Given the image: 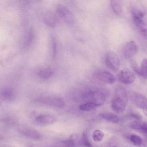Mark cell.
<instances>
[{
	"label": "cell",
	"instance_id": "cell-1",
	"mask_svg": "<svg viewBox=\"0 0 147 147\" xmlns=\"http://www.w3.org/2000/svg\"><path fill=\"white\" fill-rule=\"evenodd\" d=\"M128 95L124 88L118 86L111 101V107L115 112L120 113L124 111L127 104Z\"/></svg>",
	"mask_w": 147,
	"mask_h": 147
},
{
	"label": "cell",
	"instance_id": "cell-2",
	"mask_svg": "<svg viewBox=\"0 0 147 147\" xmlns=\"http://www.w3.org/2000/svg\"><path fill=\"white\" fill-rule=\"evenodd\" d=\"M107 97L106 92L102 90H93L88 92L83 96L84 103L91 104L96 107H100L105 102Z\"/></svg>",
	"mask_w": 147,
	"mask_h": 147
},
{
	"label": "cell",
	"instance_id": "cell-3",
	"mask_svg": "<svg viewBox=\"0 0 147 147\" xmlns=\"http://www.w3.org/2000/svg\"><path fill=\"white\" fill-rule=\"evenodd\" d=\"M35 101L58 108H62L65 105L64 101L61 98L55 96H41L36 99Z\"/></svg>",
	"mask_w": 147,
	"mask_h": 147
},
{
	"label": "cell",
	"instance_id": "cell-4",
	"mask_svg": "<svg viewBox=\"0 0 147 147\" xmlns=\"http://www.w3.org/2000/svg\"><path fill=\"white\" fill-rule=\"evenodd\" d=\"M56 10L58 15L65 23L69 25L74 23V16L67 7L63 5L59 4L57 7Z\"/></svg>",
	"mask_w": 147,
	"mask_h": 147
},
{
	"label": "cell",
	"instance_id": "cell-5",
	"mask_svg": "<svg viewBox=\"0 0 147 147\" xmlns=\"http://www.w3.org/2000/svg\"><path fill=\"white\" fill-rule=\"evenodd\" d=\"M105 63L107 66L113 71L118 70L120 67V62L117 55L113 51H110L106 54Z\"/></svg>",
	"mask_w": 147,
	"mask_h": 147
},
{
	"label": "cell",
	"instance_id": "cell-6",
	"mask_svg": "<svg viewBox=\"0 0 147 147\" xmlns=\"http://www.w3.org/2000/svg\"><path fill=\"white\" fill-rule=\"evenodd\" d=\"M130 98L133 103L137 107L147 109V98L144 95L136 92L131 93Z\"/></svg>",
	"mask_w": 147,
	"mask_h": 147
},
{
	"label": "cell",
	"instance_id": "cell-7",
	"mask_svg": "<svg viewBox=\"0 0 147 147\" xmlns=\"http://www.w3.org/2000/svg\"><path fill=\"white\" fill-rule=\"evenodd\" d=\"M18 130L22 135L32 139L38 140L41 137V134L38 131L31 127L21 126L18 128Z\"/></svg>",
	"mask_w": 147,
	"mask_h": 147
},
{
	"label": "cell",
	"instance_id": "cell-8",
	"mask_svg": "<svg viewBox=\"0 0 147 147\" xmlns=\"http://www.w3.org/2000/svg\"><path fill=\"white\" fill-rule=\"evenodd\" d=\"M119 79L122 83L129 84L135 80V77L134 73L130 69L125 68L123 69L120 72Z\"/></svg>",
	"mask_w": 147,
	"mask_h": 147
},
{
	"label": "cell",
	"instance_id": "cell-9",
	"mask_svg": "<svg viewBox=\"0 0 147 147\" xmlns=\"http://www.w3.org/2000/svg\"><path fill=\"white\" fill-rule=\"evenodd\" d=\"M138 47L136 43L133 40L127 42L124 48L123 53L125 57L129 58L134 56L138 51Z\"/></svg>",
	"mask_w": 147,
	"mask_h": 147
},
{
	"label": "cell",
	"instance_id": "cell-10",
	"mask_svg": "<svg viewBox=\"0 0 147 147\" xmlns=\"http://www.w3.org/2000/svg\"><path fill=\"white\" fill-rule=\"evenodd\" d=\"M95 75L99 80L106 83L112 84L115 81V78L113 74L105 70L98 71L96 72Z\"/></svg>",
	"mask_w": 147,
	"mask_h": 147
},
{
	"label": "cell",
	"instance_id": "cell-11",
	"mask_svg": "<svg viewBox=\"0 0 147 147\" xmlns=\"http://www.w3.org/2000/svg\"><path fill=\"white\" fill-rule=\"evenodd\" d=\"M134 24L142 36L147 39V24L142 18H132Z\"/></svg>",
	"mask_w": 147,
	"mask_h": 147
},
{
	"label": "cell",
	"instance_id": "cell-12",
	"mask_svg": "<svg viewBox=\"0 0 147 147\" xmlns=\"http://www.w3.org/2000/svg\"><path fill=\"white\" fill-rule=\"evenodd\" d=\"M35 121L39 124L48 125L53 123L55 121V118L53 116L51 115L41 114L36 117Z\"/></svg>",
	"mask_w": 147,
	"mask_h": 147
},
{
	"label": "cell",
	"instance_id": "cell-13",
	"mask_svg": "<svg viewBox=\"0 0 147 147\" xmlns=\"http://www.w3.org/2000/svg\"><path fill=\"white\" fill-rule=\"evenodd\" d=\"M1 95L3 99L7 101H11L15 97V94L13 89L9 86L5 87L1 89Z\"/></svg>",
	"mask_w": 147,
	"mask_h": 147
},
{
	"label": "cell",
	"instance_id": "cell-14",
	"mask_svg": "<svg viewBox=\"0 0 147 147\" xmlns=\"http://www.w3.org/2000/svg\"><path fill=\"white\" fill-rule=\"evenodd\" d=\"M44 22L48 26L54 27L56 23V18L54 14L50 11H47L45 13L44 16Z\"/></svg>",
	"mask_w": 147,
	"mask_h": 147
},
{
	"label": "cell",
	"instance_id": "cell-15",
	"mask_svg": "<svg viewBox=\"0 0 147 147\" xmlns=\"http://www.w3.org/2000/svg\"><path fill=\"white\" fill-rule=\"evenodd\" d=\"M130 126L133 129L143 133L147 128V123L141 120H135L131 123Z\"/></svg>",
	"mask_w": 147,
	"mask_h": 147
},
{
	"label": "cell",
	"instance_id": "cell-16",
	"mask_svg": "<svg viewBox=\"0 0 147 147\" xmlns=\"http://www.w3.org/2000/svg\"><path fill=\"white\" fill-rule=\"evenodd\" d=\"M111 5L113 12L116 14L120 15L122 12V1L120 0H112Z\"/></svg>",
	"mask_w": 147,
	"mask_h": 147
},
{
	"label": "cell",
	"instance_id": "cell-17",
	"mask_svg": "<svg viewBox=\"0 0 147 147\" xmlns=\"http://www.w3.org/2000/svg\"><path fill=\"white\" fill-rule=\"evenodd\" d=\"M99 117L113 123H117L119 121L118 117L115 115L110 113L104 112L98 114Z\"/></svg>",
	"mask_w": 147,
	"mask_h": 147
},
{
	"label": "cell",
	"instance_id": "cell-18",
	"mask_svg": "<svg viewBox=\"0 0 147 147\" xmlns=\"http://www.w3.org/2000/svg\"><path fill=\"white\" fill-rule=\"evenodd\" d=\"M53 74V71L51 69L45 68L40 70L38 72V74L41 78L46 79L51 77Z\"/></svg>",
	"mask_w": 147,
	"mask_h": 147
},
{
	"label": "cell",
	"instance_id": "cell-19",
	"mask_svg": "<svg viewBox=\"0 0 147 147\" xmlns=\"http://www.w3.org/2000/svg\"><path fill=\"white\" fill-rule=\"evenodd\" d=\"M96 108L94 105L88 103H84L80 105L79 107V109L80 110L84 111H92Z\"/></svg>",
	"mask_w": 147,
	"mask_h": 147
},
{
	"label": "cell",
	"instance_id": "cell-20",
	"mask_svg": "<svg viewBox=\"0 0 147 147\" xmlns=\"http://www.w3.org/2000/svg\"><path fill=\"white\" fill-rule=\"evenodd\" d=\"M141 69L142 76L144 78H147V59H144L141 64Z\"/></svg>",
	"mask_w": 147,
	"mask_h": 147
},
{
	"label": "cell",
	"instance_id": "cell-21",
	"mask_svg": "<svg viewBox=\"0 0 147 147\" xmlns=\"http://www.w3.org/2000/svg\"><path fill=\"white\" fill-rule=\"evenodd\" d=\"M104 137L103 133L99 130H95L92 135V138L96 142L101 141Z\"/></svg>",
	"mask_w": 147,
	"mask_h": 147
},
{
	"label": "cell",
	"instance_id": "cell-22",
	"mask_svg": "<svg viewBox=\"0 0 147 147\" xmlns=\"http://www.w3.org/2000/svg\"><path fill=\"white\" fill-rule=\"evenodd\" d=\"M130 64L132 69L138 75L142 76L141 68L136 61L134 60H132L130 61Z\"/></svg>",
	"mask_w": 147,
	"mask_h": 147
},
{
	"label": "cell",
	"instance_id": "cell-23",
	"mask_svg": "<svg viewBox=\"0 0 147 147\" xmlns=\"http://www.w3.org/2000/svg\"><path fill=\"white\" fill-rule=\"evenodd\" d=\"M130 139L134 144L137 146H141L142 143V140L139 136L133 134L131 136Z\"/></svg>",
	"mask_w": 147,
	"mask_h": 147
},
{
	"label": "cell",
	"instance_id": "cell-24",
	"mask_svg": "<svg viewBox=\"0 0 147 147\" xmlns=\"http://www.w3.org/2000/svg\"><path fill=\"white\" fill-rule=\"evenodd\" d=\"M132 18H136L142 19L144 14L140 10L137 9H134L132 11Z\"/></svg>",
	"mask_w": 147,
	"mask_h": 147
},
{
	"label": "cell",
	"instance_id": "cell-25",
	"mask_svg": "<svg viewBox=\"0 0 147 147\" xmlns=\"http://www.w3.org/2000/svg\"><path fill=\"white\" fill-rule=\"evenodd\" d=\"M82 140V142L84 145L87 147H92V145L88 140L85 133H84L83 134Z\"/></svg>",
	"mask_w": 147,
	"mask_h": 147
},
{
	"label": "cell",
	"instance_id": "cell-26",
	"mask_svg": "<svg viewBox=\"0 0 147 147\" xmlns=\"http://www.w3.org/2000/svg\"><path fill=\"white\" fill-rule=\"evenodd\" d=\"M63 143L66 147H73L74 144V141L69 139V140L63 141Z\"/></svg>",
	"mask_w": 147,
	"mask_h": 147
},
{
	"label": "cell",
	"instance_id": "cell-27",
	"mask_svg": "<svg viewBox=\"0 0 147 147\" xmlns=\"http://www.w3.org/2000/svg\"><path fill=\"white\" fill-rule=\"evenodd\" d=\"M129 116L136 120H141V117L138 114L131 113L129 114Z\"/></svg>",
	"mask_w": 147,
	"mask_h": 147
},
{
	"label": "cell",
	"instance_id": "cell-28",
	"mask_svg": "<svg viewBox=\"0 0 147 147\" xmlns=\"http://www.w3.org/2000/svg\"><path fill=\"white\" fill-rule=\"evenodd\" d=\"M143 134H144V135L146 136L147 138V128L144 131Z\"/></svg>",
	"mask_w": 147,
	"mask_h": 147
},
{
	"label": "cell",
	"instance_id": "cell-29",
	"mask_svg": "<svg viewBox=\"0 0 147 147\" xmlns=\"http://www.w3.org/2000/svg\"><path fill=\"white\" fill-rule=\"evenodd\" d=\"M144 114L147 116V109L144 110Z\"/></svg>",
	"mask_w": 147,
	"mask_h": 147
},
{
	"label": "cell",
	"instance_id": "cell-30",
	"mask_svg": "<svg viewBox=\"0 0 147 147\" xmlns=\"http://www.w3.org/2000/svg\"><path fill=\"white\" fill-rule=\"evenodd\" d=\"M115 147L113 146V147Z\"/></svg>",
	"mask_w": 147,
	"mask_h": 147
}]
</instances>
